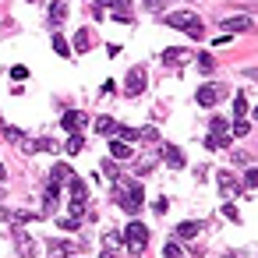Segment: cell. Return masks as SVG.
<instances>
[{
    "mask_svg": "<svg viewBox=\"0 0 258 258\" xmlns=\"http://www.w3.org/2000/svg\"><path fill=\"white\" fill-rule=\"evenodd\" d=\"M113 198L135 216L138 209H142V202H145V191L138 187V184H124V180H113Z\"/></svg>",
    "mask_w": 258,
    "mask_h": 258,
    "instance_id": "cell-1",
    "label": "cell"
},
{
    "mask_svg": "<svg viewBox=\"0 0 258 258\" xmlns=\"http://www.w3.org/2000/svg\"><path fill=\"white\" fill-rule=\"evenodd\" d=\"M166 25H173V29H180V32H187L191 39H202L205 36V29H202V22L191 15V11H177V15H166L163 18Z\"/></svg>",
    "mask_w": 258,
    "mask_h": 258,
    "instance_id": "cell-2",
    "label": "cell"
},
{
    "mask_svg": "<svg viewBox=\"0 0 258 258\" xmlns=\"http://www.w3.org/2000/svg\"><path fill=\"white\" fill-rule=\"evenodd\" d=\"M124 240H127V247L131 251H145V244H149V230L142 226V223H127V230H124Z\"/></svg>",
    "mask_w": 258,
    "mask_h": 258,
    "instance_id": "cell-3",
    "label": "cell"
},
{
    "mask_svg": "<svg viewBox=\"0 0 258 258\" xmlns=\"http://www.w3.org/2000/svg\"><path fill=\"white\" fill-rule=\"evenodd\" d=\"M205 145H209V149H226V145H230V127H226V120H219V117L212 120V135L205 138Z\"/></svg>",
    "mask_w": 258,
    "mask_h": 258,
    "instance_id": "cell-4",
    "label": "cell"
},
{
    "mask_svg": "<svg viewBox=\"0 0 258 258\" xmlns=\"http://www.w3.org/2000/svg\"><path fill=\"white\" fill-rule=\"evenodd\" d=\"M219 99H223V85H202V89L195 92V103H198V106H205V110H209V106H216Z\"/></svg>",
    "mask_w": 258,
    "mask_h": 258,
    "instance_id": "cell-5",
    "label": "cell"
},
{
    "mask_svg": "<svg viewBox=\"0 0 258 258\" xmlns=\"http://www.w3.org/2000/svg\"><path fill=\"white\" fill-rule=\"evenodd\" d=\"M219 29H226V32H251V29H254V18H244V15L219 18Z\"/></svg>",
    "mask_w": 258,
    "mask_h": 258,
    "instance_id": "cell-6",
    "label": "cell"
},
{
    "mask_svg": "<svg viewBox=\"0 0 258 258\" xmlns=\"http://www.w3.org/2000/svg\"><path fill=\"white\" fill-rule=\"evenodd\" d=\"M60 124H64V131H71V135H78L85 124H89V117H85V110H68L64 117H60Z\"/></svg>",
    "mask_w": 258,
    "mask_h": 258,
    "instance_id": "cell-7",
    "label": "cell"
},
{
    "mask_svg": "<svg viewBox=\"0 0 258 258\" xmlns=\"http://www.w3.org/2000/svg\"><path fill=\"white\" fill-rule=\"evenodd\" d=\"M75 247H82V244H71V240H50V247H46V254L50 258H68Z\"/></svg>",
    "mask_w": 258,
    "mask_h": 258,
    "instance_id": "cell-8",
    "label": "cell"
},
{
    "mask_svg": "<svg viewBox=\"0 0 258 258\" xmlns=\"http://www.w3.org/2000/svg\"><path fill=\"white\" fill-rule=\"evenodd\" d=\"M142 89H145V71H142V68L127 71V92L135 96V92H142Z\"/></svg>",
    "mask_w": 258,
    "mask_h": 258,
    "instance_id": "cell-9",
    "label": "cell"
},
{
    "mask_svg": "<svg viewBox=\"0 0 258 258\" xmlns=\"http://www.w3.org/2000/svg\"><path fill=\"white\" fill-rule=\"evenodd\" d=\"M163 159H166L173 170H180V166H184V156H180V149H177V145H163Z\"/></svg>",
    "mask_w": 258,
    "mask_h": 258,
    "instance_id": "cell-10",
    "label": "cell"
},
{
    "mask_svg": "<svg viewBox=\"0 0 258 258\" xmlns=\"http://www.w3.org/2000/svg\"><path fill=\"white\" fill-rule=\"evenodd\" d=\"M191 60V50H166L163 53V64H187Z\"/></svg>",
    "mask_w": 258,
    "mask_h": 258,
    "instance_id": "cell-11",
    "label": "cell"
},
{
    "mask_svg": "<svg viewBox=\"0 0 258 258\" xmlns=\"http://www.w3.org/2000/svg\"><path fill=\"white\" fill-rule=\"evenodd\" d=\"M96 131L106 135V138H113V135H117V120H113V117H96Z\"/></svg>",
    "mask_w": 258,
    "mask_h": 258,
    "instance_id": "cell-12",
    "label": "cell"
},
{
    "mask_svg": "<svg viewBox=\"0 0 258 258\" xmlns=\"http://www.w3.org/2000/svg\"><path fill=\"white\" fill-rule=\"evenodd\" d=\"M64 18H68V4H64V0H53V4H50V22L60 25Z\"/></svg>",
    "mask_w": 258,
    "mask_h": 258,
    "instance_id": "cell-13",
    "label": "cell"
},
{
    "mask_svg": "<svg viewBox=\"0 0 258 258\" xmlns=\"http://www.w3.org/2000/svg\"><path fill=\"white\" fill-rule=\"evenodd\" d=\"M110 152H113L117 159H131V145H127V142H117V138H110Z\"/></svg>",
    "mask_w": 258,
    "mask_h": 258,
    "instance_id": "cell-14",
    "label": "cell"
},
{
    "mask_svg": "<svg viewBox=\"0 0 258 258\" xmlns=\"http://www.w3.org/2000/svg\"><path fill=\"white\" fill-rule=\"evenodd\" d=\"M71 177H75V170H71L68 163H57V166H53V177H50V180H57V184H60V180H71Z\"/></svg>",
    "mask_w": 258,
    "mask_h": 258,
    "instance_id": "cell-15",
    "label": "cell"
},
{
    "mask_svg": "<svg viewBox=\"0 0 258 258\" xmlns=\"http://www.w3.org/2000/svg\"><path fill=\"white\" fill-rule=\"evenodd\" d=\"M68 184H71V198H89V187H85L82 177H71Z\"/></svg>",
    "mask_w": 258,
    "mask_h": 258,
    "instance_id": "cell-16",
    "label": "cell"
},
{
    "mask_svg": "<svg viewBox=\"0 0 258 258\" xmlns=\"http://www.w3.org/2000/svg\"><path fill=\"white\" fill-rule=\"evenodd\" d=\"M233 117H237V120L247 117V96H233Z\"/></svg>",
    "mask_w": 258,
    "mask_h": 258,
    "instance_id": "cell-17",
    "label": "cell"
},
{
    "mask_svg": "<svg viewBox=\"0 0 258 258\" xmlns=\"http://www.w3.org/2000/svg\"><path fill=\"white\" fill-rule=\"evenodd\" d=\"M219 191H223V195H237V180H233L230 173H219Z\"/></svg>",
    "mask_w": 258,
    "mask_h": 258,
    "instance_id": "cell-18",
    "label": "cell"
},
{
    "mask_svg": "<svg viewBox=\"0 0 258 258\" xmlns=\"http://www.w3.org/2000/svg\"><path fill=\"white\" fill-rule=\"evenodd\" d=\"M120 240H124V237H120L117 230H110V233L103 237V247H106V251H117V247H120Z\"/></svg>",
    "mask_w": 258,
    "mask_h": 258,
    "instance_id": "cell-19",
    "label": "cell"
},
{
    "mask_svg": "<svg viewBox=\"0 0 258 258\" xmlns=\"http://www.w3.org/2000/svg\"><path fill=\"white\" fill-rule=\"evenodd\" d=\"M99 8H113V11H131V0H99Z\"/></svg>",
    "mask_w": 258,
    "mask_h": 258,
    "instance_id": "cell-20",
    "label": "cell"
},
{
    "mask_svg": "<svg viewBox=\"0 0 258 258\" xmlns=\"http://www.w3.org/2000/svg\"><path fill=\"white\" fill-rule=\"evenodd\" d=\"M195 60H198V68H202V71H205V75H212V71H216V60H212V57H209V53H198V57H195Z\"/></svg>",
    "mask_w": 258,
    "mask_h": 258,
    "instance_id": "cell-21",
    "label": "cell"
},
{
    "mask_svg": "<svg viewBox=\"0 0 258 258\" xmlns=\"http://www.w3.org/2000/svg\"><path fill=\"white\" fill-rule=\"evenodd\" d=\"M117 142H127L131 145V142H138V131L135 127H117Z\"/></svg>",
    "mask_w": 258,
    "mask_h": 258,
    "instance_id": "cell-22",
    "label": "cell"
},
{
    "mask_svg": "<svg viewBox=\"0 0 258 258\" xmlns=\"http://www.w3.org/2000/svg\"><path fill=\"white\" fill-rule=\"evenodd\" d=\"M198 230H202V223H180L177 226V237H195Z\"/></svg>",
    "mask_w": 258,
    "mask_h": 258,
    "instance_id": "cell-23",
    "label": "cell"
},
{
    "mask_svg": "<svg viewBox=\"0 0 258 258\" xmlns=\"http://www.w3.org/2000/svg\"><path fill=\"white\" fill-rule=\"evenodd\" d=\"M82 149H85V142H82V135H71V138H68V152H71V156H78Z\"/></svg>",
    "mask_w": 258,
    "mask_h": 258,
    "instance_id": "cell-24",
    "label": "cell"
},
{
    "mask_svg": "<svg viewBox=\"0 0 258 258\" xmlns=\"http://www.w3.org/2000/svg\"><path fill=\"white\" fill-rule=\"evenodd\" d=\"M60 226H64V230H78V226H82V216H75V212H68V216L60 219Z\"/></svg>",
    "mask_w": 258,
    "mask_h": 258,
    "instance_id": "cell-25",
    "label": "cell"
},
{
    "mask_svg": "<svg viewBox=\"0 0 258 258\" xmlns=\"http://www.w3.org/2000/svg\"><path fill=\"white\" fill-rule=\"evenodd\" d=\"M163 258H184V251H180L173 240H166V244H163Z\"/></svg>",
    "mask_w": 258,
    "mask_h": 258,
    "instance_id": "cell-26",
    "label": "cell"
},
{
    "mask_svg": "<svg viewBox=\"0 0 258 258\" xmlns=\"http://www.w3.org/2000/svg\"><path fill=\"white\" fill-rule=\"evenodd\" d=\"M53 50H57L60 57H71V46H68V39H60V36H53Z\"/></svg>",
    "mask_w": 258,
    "mask_h": 258,
    "instance_id": "cell-27",
    "label": "cell"
},
{
    "mask_svg": "<svg viewBox=\"0 0 258 258\" xmlns=\"http://www.w3.org/2000/svg\"><path fill=\"white\" fill-rule=\"evenodd\" d=\"M230 131H233L237 138H244V135H251V124H247V120H237V124H233Z\"/></svg>",
    "mask_w": 258,
    "mask_h": 258,
    "instance_id": "cell-28",
    "label": "cell"
},
{
    "mask_svg": "<svg viewBox=\"0 0 258 258\" xmlns=\"http://www.w3.org/2000/svg\"><path fill=\"white\" fill-rule=\"evenodd\" d=\"M89 39H92V36H89V32L82 29V32L75 36V46H78V50H89Z\"/></svg>",
    "mask_w": 258,
    "mask_h": 258,
    "instance_id": "cell-29",
    "label": "cell"
},
{
    "mask_svg": "<svg viewBox=\"0 0 258 258\" xmlns=\"http://www.w3.org/2000/svg\"><path fill=\"white\" fill-rule=\"evenodd\" d=\"M18 145H22V152H25V156H32V152H39V142H29V138H22Z\"/></svg>",
    "mask_w": 258,
    "mask_h": 258,
    "instance_id": "cell-30",
    "label": "cell"
},
{
    "mask_svg": "<svg viewBox=\"0 0 258 258\" xmlns=\"http://www.w3.org/2000/svg\"><path fill=\"white\" fill-rule=\"evenodd\" d=\"M254 184H258V170L251 166V170L244 173V187H251V191H254Z\"/></svg>",
    "mask_w": 258,
    "mask_h": 258,
    "instance_id": "cell-31",
    "label": "cell"
},
{
    "mask_svg": "<svg viewBox=\"0 0 258 258\" xmlns=\"http://www.w3.org/2000/svg\"><path fill=\"white\" fill-rule=\"evenodd\" d=\"M11 78H15V82H25V78H29V68H22V64L11 68Z\"/></svg>",
    "mask_w": 258,
    "mask_h": 258,
    "instance_id": "cell-32",
    "label": "cell"
},
{
    "mask_svg": "<svg viewBox=\"0 0 258 258\" xmlns=\"http://www.w3.org/2000/svg\"><path fill=\"white\" fill-rule=\"evenodd\" d=\"M18 251L29 258V254H32V240H29V237H18Z\"/></svg>",
    "mask_w": 258,
    "mask_h": 258,
    "instance_id": "cell-33",
    "label": "cell"
},
{
    "mask_svg": "<svg viewBox=\"0 0 258 258\" xmlns=\"http://www.w3.org/2000/svg\"><path fill=\"white\" fill-rule=\"evenodd\" d=\"M103 173H106V177H110V180H120V177H117V166H113V163H110V159H106V163H103Z\"/></svg>",
    "mask_w": 258,
    "mask_h": 258,
    "instance_id": "cell-34",
    "label": "cell"
},
{
    "mask_svg": "<svg viewBox=\"0 0 258 258\" xmlns=\"http://www.w3.org/2000/svg\"><path fill=\"white\" fill-rule=\"evenodd\" d=\"M4 135H8L11 142H22V127H4Z\"/></svg>",
    "mask_w": 258,
    "mask_h": 258,
    "instance_id": "cell-35",
    "label": "cell"
},
{
    "mask_svg": "<svg viewBox=\"0 0 258 258\" xmlns=\"http://www.w3.org/2000/svg\"><path fill=\"white\" fill-rule=\"evenodd\" d=\"M39 149H46V152H57V142H53V138H39Z\"/></svg>",
    "mask_w": 258,
    "mask_h": 258,
    "instance_id": "cell-36",
    "label": "cell"
},
{
    "mask_svg": "<svg viewBox=\"0 0 258 258\" xmlns=\"http://www.w3.org/2000/svg\"><path fill=\"white\" fill-rule=\"evenodd\" d=\"M152 166H156V163H152V159H145V163H138L135 170H138V173H152Z\"/></svg>",
    "mask_w": 258,
    "mask_h": 258,
    "instance_id": "cell-37",
    "label": "cell"
},
{
    "mask_svg": "<svg viewBox=\"0 0 258 258\" xmlns=\"http://www.w3.org/2000/svg\"><path fill=\"white\" fill-rule=\"evenodd\" d=\"M223 216H226V219H233V223H237V219H240V216H237V209H233V205H223Z\"/></svg>",
    "mask_w": 258,
    "mask_h": 258,
    "instance_id": "cell-38",
    "label": "cell"
},
{
    "mask_svg": "<svg viewBox=\"0 0 258 258\" xmlns=\"http://www.w3.org/2000/svg\"><path fill=\"white\" fill-rule=\"evenodd\" d=\"M11 219H18V223H29V219H39V216H32V212H15Z\"/></svg>",
    "mask_w": 258,
    "mask_h": 258,
    "instance_id": "cell-39",
    "label": "cell"
},
{
    "mask_svg": "<svg viewBox=\"0 0 258 258\" xmlns=\"http://www.w3.org/2000/svg\"><path fill=\"white\" fill-rule=\"evenodd\" d=\"M163 4H166V0H145V8H149V11H159Z\"/></svg>",
    "mask_w": 258,
    "mask_h": 258,
    "instance_id": "cell-40",
    "label": "cell"
},
{
    "mask_svg": "<svg viewBox=\"0 0 258 258\" xmlns=\"http://www.w3.org/2000/svg\"><path fill=\"white\" fill-rule=\"evenodd\" d=\"M99 258H117V254H113V251H106V247H103V254H99Z\"/></svg>",
    "mask_w": 258,
    "mask_h": 258,
    "instance_id": "cell-41",
    "label": "cell"
},
{
    "mask_svg": "<svg viewBox=\"0 0 258 258\" xmlns=\"http://www.w3.org/2000/svg\"><path fill=\"white\" fill-rule=\"evenodd\" d=\"M0 180H4V166H0Z\"/></svg>",
    "mask_w": 258,
    "mask_h": 258,
    "instance_id": "cell-42",
    "label": "cell"
},
{
    "mask_svg": "<svg viewBox=\"0 0 258 258\" xmlns=\"http://www.w3.org/2000/svg\"><path fill=\"white\" fill-rule=\"evenodd\" d=\"M223 258H237V254H223Z\"/></svg>",
    "mask_w": 258,
    "mask_h": 258,
    "instance_id": "cell-43",
    "label": "cell"
}]
</instances>
